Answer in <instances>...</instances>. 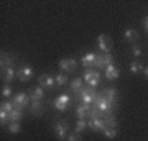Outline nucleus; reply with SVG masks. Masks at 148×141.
<instances>
[{
    "label": "nucleus",
    "instance_id": "nucleus-1",
    "mask_svg": "<svg viewBox=\"0 0 148 141\" xmlns=\"http://www.w3.org/2000/svg\"><path fill=\"white\" fill-rule=\"evenodd\" d=\"M95 110H97V113H110L112 110V102H109V100L106 99V95L104 94H99L97 95V99H95Z\"/></svg>",
    "mask_w": 148,
    "mask_h": 141
},
{
    "label": "nucleus",
    "instance_id": "nucleus-2",
    "mask_svg": "<svg viewBox=\"0 0 148 141\" xmlns=\"http://www.w3.org/2000/svg\"><path fill=\"white\" fill-rule=\"evenodd\" d=\"M53 107L58 112H66V110L71 107V97H69L68 94H61L59 97H56V99L53 100Z\"/></svg>",
    "mask_w": 148,
    "mask_h": 141
},
{
    "label": "nucleus",
    "instance_id": "nucleus-3",
    "mask_svg": "<svg viewBox=\"0 0 148 141\" xmlns=\"http://www.w3.org/2000/svg\"><path fill=\"white\" fill-rule=\"evenodd\" d=\"M95 99H97V95H95V92L92 89H82L79 92V102L82 105L90 107V105L95 102Z\"/></svg>",
    "mask_w": 148,
    "mask_h": 141
},
{
    "label": "nucleus",
    "instance_id": "nucleus-4",
    "mask_svg": "<svg viewBox=\"0 0 148 141\" xmlns=\"http://www.w3.org/2000/svg\"><path fill=\"white\" fill-rule=\"evenodd\" d=\"M30 95L25 94V92H18L16 95H13V99H12V102L15 104V108H25V107H28L30 105Z\"/></svg>",
    "mask_w": 148,
    "mask_h": 141
},
{
    "label": "nucleus",
    "instance_id": "nucleus-5",
    "mask_svg": "<svg viewBox=\"0 0 148 141\" xmlns=\"http://www.w3.org/2000/svg\"><path fill=\"white\" fill-rule=\"evenodd\" d=\"M87 126H89L90 130L94 131H99V133H104L106 130V121L102 120L101 116H89V121H87Z\"/></svg>",
    "mask_w": 148,
    "mask_h": 141
},
{
    "label": "nucleus",
    "instance_id": "nucleus-6",
    "mask_svg": "<svg viewBox=\"0 0 148 141\" xmlns=\"http://www.w3.org/2000/svg\"><path fill=\"white\" fill-rule=\"evenodd\" d=\"M68 131H69V126H68V121L66 120L58 121L54 125V133L58 136V140H66L68 138Z\"/></svg>",
    "mask_w": 148,
    "mask_h": 141
},
{
    "label": "nucleus",
    "instance_id": "nucleus-7",
    "mask_svg": "<svg viewBox=\"0 0 148 141\" xmlns=\"http://www.w3.org/2000/svg\"><path fill=\"white\" fill-rule=\"evenodd\" d=\"M58 66L63 72H71V71H74V69L77 67V63H76V59H73V58H69V59L64 58L58 63Z\"/></svg>",
    "mask_w": 148,
    "mask_h": 141
},
{
    "label": "nucleus",
    "instance_id": "nucleus-8",
    "mask_svg": "<svg viewBox=\"0 0 148 141\" xmlns=\"http://www.w3.org/2000/svg\"><path fill=\"white\" fill-rule=\"evenodd\" d=\"M97 46H99V49H101L104 54H106V52H110V38L107 36L106 33H101L99 38H97Z\"/></svg>",
    "mask_w": 148,
    "mask_h": 141
},
{
    "label": "nucleus",
    "instance_id": "nucleus-9",
    "mask_svg": "<svg viewBox=\"0 0 148 141\" xmlns=\"http://www.w3.org/2000/svg\"><path fill=\"white\" fill-rule=\"evenodd\" d=\"M16 77L20 79L21 82H28L33 77V69L30 66H23V67H20L16 71Z\"/></svg>",
    "mask_w": 148,
    "mask_h": 141
},
{
    "label": "nucleus",
    "instance_id": "nucleus-10",
    "mask_svg": "<svg viewBox=\"0 0 148 141\" xmlns=\"http://www.w3.org/2000/svg\"><path fill=\"white\" fill-rule=\"evenodd\" d=\"M38 82H40V85L45 87V89H53L54 84H56V79H54V76H51V74H43V76H40Z\"/></svg>",
    "mask_w": 148,
    "mask_h": 141
},
{
    "label": "nucleus",
    "instance_id": "nucleus-11",
    "mask_svg": "<svg viewBox=\"0 0 148 141\" xmlns=\"http://www.w3.org/2000/svg\"><path fill=\"white\" fill-rule=\"evenodd\" d=\"M95 59H97V54L90 51V52H87V54H84V56H82L81 64H82L86 69H90L92 66H95Z\"/></svg>",
    "mask_w": 148,
    "mask_h": 141
},
{
    "label": "nucleus",
    "instance_id": "nucleus-12",
    "mask_svg": "<svg viewBox=\"0 0 148 141\" xmlns=\"http://www.w3.org/2000/svg\"><path fill=\"white\" fill-rule=\"evenodd\" d=\"M43 97H45V87H41V85L33 87L32 92H30V99H32V102H41Z\"/></svg>",
    "mask_w": 148,
    "mask_h": 141
},
{
    "label": "nucleus",
    "instance_id": "nucleus-13",
    "mask_svg": "<svg viewBox=\"0 0 148 141\" xmlns=\"http://www.w3.org/2000/svg\"><path fill=\"white\" fill-rule=\"evenodd\" d=\"M90 112H92V108L87 107V105L79 104L76 107V116H77V120H84L86 116H90Z\"/></svg>",
    "mask_w": 148,
    "mask_h": 141
},
{
    "label": "nucleus",
    "instance_id": "nucleus-14",
    "mask_svg": "<svg viewBox=\"0 0 148 141\" xmlns=\"http://www.w3.org/2000/svg\"><path fill=\"white\" fill-rule=\"evenodd\" d=\"M104 71H106V77L109 79V80H115V79H119V76H120L119 69H117L114 64H109Z\"/></svg>",
    "mask_w": 148,
    "mask_h": 141
},
{
    "label": "nucleus",
    "instance_id": "nucleus-15",
    "mask_svg": "<svg viewBox=\"0 0 148 141\" xmlns=\"http://www.w3.org/2000/svg\"><path fill=\"white\" fill-rule=\"evenodd\" d=\"M13 63H15V59L12 58V56H8L7 52H2V63H0V66H2V72H3V69L13 66Z\"/></svg>",
    "mask_w": 148,
    "mask_h": 141
},
{
    "label": "nucleus",
    "instance_id": "nucleus-16",
    "mask_svg": "<svg viewBox=\"0 0 148 141\" xmlns=\"http://www.w3.org/2000/svg\"><path fill=\"white\" fill-rule=\"evenodd\" d=\"M30 112H32L33 115H43V104L41 102H32V105H30Z\"/></svg>",
    "mask_w": 148,
    "mask_h": 141
},
{
    "label": "nucleus",
    "instance_id": "nucleus-17",
    "mask_svg": "<svg viewBox=\"0 0 148 141\" xmlns=\"http://www.w3.org/2000/svg\"><path fill=\"white\" fill-rule=\"evenodd\" d=\"M21 118H23V110L21 108H15L10 113V121L12 123H20Z\"/></svg>",
    "mask_w": 148,
    "mask_h": 141
},
{
    "label": "nucleus",
    "instance_id": "nucleus-18",
    "mask_svg": "<svg viewBox=\"0 0 148 141\" xmlns=\"http://www.w3.org/2000/svg\"><path fill=\"white\" fill-rule=\"evenodd\" d=\"M15 77H16V72H15V67H13V66H10V67H7L5 71H3V79H5V82H10V80H13Z\"/></svg>",
    "mask_w": 148,
    "mask_h": 141
},
{
    "label": "nucleus",
    "instance_id": "nucleus-19",
    "mask_svg": "<svg viewBox=\"0 0 148 141\" xmlns=\"http://www.w3.org/2000/svg\"><path fill=\"white\" fill-rule=\"evenodd\" d=\"M123 36L127 38L128 41L135 43L138 40V33H137V30H133V28H127V30H125V33H123Z\"/></svg>",
    "mask_w": 148,
    "mask_h": 141
},
{
    "label": "nucleus",
    "instance_id": "nucleus-20",
    "mask_svg": "<svg viewBox=\"0 0 148 141\" xmlns=\"http://www.w3.org/2000/svg\"><path fill=\"white\" fill-rule=\"evenodd\" d=\"M71 89H73L74 92H81V90L84 89V87H82V77H74L73 80H71Z\"/></svg>",
    "mask_w": 148,
    "mask_h": 141
},
{
    "label": "nucleus",
    "instance_id": "nucleus-21",
    "mask_svg": "<svg viewBox=\"0 0 148 141\" xmlns=\"http://www.w3.org/2000/svg\"><path fill=\"white\" fill-rule=\"evenodd\" d=\"M104 95H106V99L109 100V102H112V104L117 100V90L114 89V87H109V89H106Z\"/></svg>",
    "mask_w": 148,
    "mask_h": 141
},
{
    "label": "nucleus",
    "instance_id": "nucleus-22",
    "mask_svg": "<svg viewBox=\"0 0 148 141\" xmlns=\"http://www.w3.org/2000/svg\"><path fill=\"white\" fill-rule=\"evenodd\" d=\"M8 121H10V113L5 112L3 108H0V125L3 126V125H7Z\"/></svg>",
    "mask_w": 148,
    "mask_h": 141
},
{
    "label": "nucleus",
    "instance_id": "nucleus-23",
    "mask_svg": "<svg viewBox=\"0 0 148 141\" xmlns=\"http://www.w3.org/2000/svg\"><path fill=\"white\" fill-rule=\"evenodd\" d=\"M54 79H56V85H66V84H68V76H66L64 72L56 74Z\"/></svg>",
    "mask_w": 148,
    "mask_h": 141
},
{
    "label": "nucleus",
    "instance_id": "nucleus-24",
    "mask_svg": "<svg viewBox=\"0 0 148 141\" xmlns=\"http://www.w3.org/2000/svg\"><path fill=\"white\" fill-rule=\"evenodd\" d=\"M106 126H109V128H115L117 126V121H115V118H114V115L112 113H107L106 115Z\"/></svg>",
    "mask_w": 148,
    "mask_h": 141
},
{
    "label": "nucleus",
    "instance_id": "nucleus-25",
    "mask_svg": "<svg viewBox=\"0 0 148 141\" xmlns=\"http://www.w3.org/2000/svg\"><path fill=\"white\" fill-rule=\"evenodd\" d=\"M99 84H101V74L97 72V74L94 76V77H92V79L89 80V82H87V85H89V89H94V87H97Z\"/></svg>",
    "mask_w": 148,
    "mask_h": 141
},
{
    "label": "nucleus",
    "instance_id": "nucleus-26",
    "mask_svg": "<svg viewBox=\"0 0 148 141\" xmlns=\"http://www.w3.org/2000/svg\"><path fill=\"white\" fill-rule=\"evenodd\" d=\"M0 108H3L5 112H8V113H12L13 110H15V104L12 102V100H7V102H2V107Z\"/></svg>",
    "mask_w": 148,
    "mask_h": 141
},
{
    "label": "nucleus",
    "instance_id": "nucleus-27",
    "mask_svg": "<svg viewBox=\"0 0 148 141\" xmlns=\"http://www.w3.org/2000/svg\"><path fill=\"white\" fill-rule=\"evenodd\" d=\"M95 74H97V71H95V69H86V71H84V76H82V79H84L86 82H89V80L94 77Z\"/></svg>",
    "mask_w": 148,
    "mask_h": 141
},
{
    "label": "nucleus",
    "instance_id": "nucleus-28",
    "mask_svg": "<svg viewBox=\"0 0 148 141\" xmlns=\"http://www.w3.org/2000/svg\"><path fill=\"white\" fill-rule=\"evenodd\" d=\"M128 69H130V72H133V74H137V72H140V71H143V67H142V64L140 63H130V66H128Z\"/></svg>",
    "mask_w": 148,
    "mask_h": 141
},
{
    "label": "nucleus",
    "instance_id": "nucleus-29",
    "mask_svg": "<svg viewBox=\"0 0 148 141\" xmlns=\"http://www.w3.org/2000/svg\"><path fill=\"white\" fill-rule=\"evenodd\" d=\"M87 128V121L84 120H77V123H76V133H82V131Z\"/></svg>",
    "mask_w": 148,
    "mask_h": 141
},
{
    "label": "nucleus",
    "instance_id": "nucleus-30",
    "mask_svg": "<svg viewBox=\"0 0 148 141\" xmlns=\"http://www.w3.org/2000/svg\"><path fill=\"white\" fill-rule=\"evenodd\" d=\"M104 135H106V138H109V140H114L117 136V131H115V128H109V126H107L106 130H104Z\"/></svg>",
    "mask_w": 148,
    "mask_h": 141
},
{
    "label": "nucleus",
    "instance_id": "nucleus-31",
    "mask_svg": "<svg viewBox=\"0 0 148 141\" xmlns=\"http://www.w3.org/2000/svg\"><path fill=\"white\" fill-rule=\"evenodd\" d=\"M95 67H97V69H106V63H104V54H97V59H95Z\"/></svg>",
    "mask_w": 148,
    "mask_h": 141
},
{
    "label": "nucleus",
    "instance_id": "nucleus-32",
    "mask_svg": "<svg viewBox=\"0 0 148 141\" xmlns=\"http://www.w3.org/2000/svg\"><path fill=\"white\" fill-rule=\"evenodd\" d=\"M8 131H10L12 135H15V133H20V131H21L20 123H10V126H8Z\"/></svg>",
    "mask_w": 148,
    "mask_h": 141
},
{
    "label": "nucleus",
    "instance_id": "nucleus-33",
    "mask_svg": "<svg viewBox=\"0 0 148 141\" xmlns=\"http://www.w3.org/2000/svg\"><path fill=\"white\" fill-rule=\"evenodd\" d=\"M12 95V87L8 84H5L3 87H2V97H10Z\"/></svg>",
    "mask_w": 148,
    "mask_h": 141
},
{
    "label": "nucleus",
    "instance_id": "nucleus-34",
    "mask_svg": "<svg viewBox=\"0 0 148 141\" xmlns=\"http://www.w3.org/2000/svg\"><path fill=\"white\" fill-rule=\"evenodd\" d=\"M104 63H106V67L109 64H114V56H112L110 52H106L104 54Z\"/></svg>",
    "mask_w": 148,
    "mask_h": 141
},
{
    "label": "nucleus",
    "instance_id": "nucleus-35",
    "mask_svg": "<svg viewBox=\"0 0 148 141\" xmlns=\"http://www.w3.org/2000/svg\"><path fill=\"white\" fill-rule=\"evenodd\" d=\"M132 54L135 56V58L142 56V48L138 46V44H133V46H132Z\"/></svg>",
    "mask_w": 148,
    "mask_h": 141
},
{
    "label": "nucleus",
    "instance_id": "nucleus-36",
    "mask_svg": "<svg viewBox=\"0 0 148 141\" xmlns=\"http://www.w3.org/2000/svg\"><path fill=\"white\" fill-rule=\"evenodd\" d=\"M66 141H81V140H79V136L77 135H68Z\"/></svg>",
    "mask_w": 148,
    "mask_h": 141
},
{
    "label": "nucleus",
    "instance_id": "nucleus-37",
    "mask_svg": "<svg viewBox=\"0 0 148 141\" xmlns=\"http://www.w3.org/2000/svg\"><path fill=\"white\" fill-rule=\"evenodd\" d=\"M143 25H145V28H147V30H148V16H147V18H145V23H143Z\"/></svg>",
    "mask_w": 148,
    "mask_h": 141
},
{
    "label": "nucleus",
    "instance_id": "nucleus-38",
    "mask_svg": "<svg viewBox=\"0 0 148 141\" xmlns=\"http://www.w3.org/2000/svg\"><path fill=\"white\" fill-rule=\"evenodd\" d=\"M143 74H145V76L148 77V67H145V69H143Z\"/></svg>",
    "mask_w": 148,
    "mask_h": 141
}]
</instances>
